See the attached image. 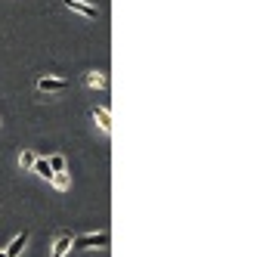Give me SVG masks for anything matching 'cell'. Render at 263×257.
Here are the masks:
<instances>
[{"mask_svg": "<svg viewBox=\"0 0 263 257\" xmlns=\"http://www.w3.org/2000/svg\"><path fill=\"white\" fill-rule=\"evenodd\" d=\"M37 90L41 93H62V90H68V81H62V78H37Z\"/></svg>", "mask_w": 263, "mask_h": 257, "instance_id": "obj_2", "label": "cell"}, {"mask_svg": "<svg viewBox=\"0 0 263 257\" xmlns=\"http://www.w3.org/2000/svg\"><path fill=\"white\" fill-rule=\"evenodd\" d=\"M71 248V232H59L56 245H53V257H65V251Z\"/></svg>", "mask_w": 263, "mask_h": 257, "instance_id": "obj_6", "label": "cell"}, {"mask_svg": "<svg viewBox=\"0 0 263 257\" xmlns=\"http://www.w3.org/2000/svg\"><path fill=\"white\" fill-rule=\"evenodd\" d=\"M31 171H34L37 177H44V180H53V171H50V161H47V158H34Z\"/></svg>", "mask_w": 263, "mask_h": 257, "instance_id": "obj_7", "label": "cell"}, {"mask_svg": "<svg viewBox=\"0 0 263 257\" xmlns=\"http://www.w3.org/2000/svg\"><path fill=\"white\" fill-rule=\"evenodd\" d=\"M56 189H68L71 186V177H68V171H59V174H53V180H50Z\"/></svg>", "mask_w": 263, "mask_h": 257, "instance_id": "obj_8", "label": "cell"}, {"mask_svg": "<svg viewBox=\"0 0 263 257\" xmlns=\"http://www.w3.org/2000/svg\"><path fill=\"white\" fill-rule=\"evenodd\" d=\"M47 161H50V171H53V174H59V171H68L62 155H53V158H47Z\"/></svg>", "mask_w": 263, "mask_h": 257, "instance_id": "obj_9", "label": "cell"}, {"mask_svg": "<svg viewBox=\"0 0 263 257\" xmlns=\"http://www.w3.org/2000/svg\"><path fill=\"white\" fill-rule=\"evenodd\" d=\"M62 4H65L71 13H78V16H87V19H96V16H99V10H96L93 4H84V0H62Z\"/></svg>", "mask_w": 263, "mask_h": 257, "instance_id": "obj_3", "label": "cell"}, {"mask_svg": "<svg viewBox=\"0 0 263 257\" xmlns=\"http://www.w3.org/2000/svg\"><path fill=\"white\" fill-rule=\"evenodd\" d=\"M71 245H74V248H105V245H108V232H105V229H102V232H87V235L71 238Z\"/></svg>", "mask_w": 263, "mask_h": 257, "instance_id": "obj_1", "label": "cell"}, {"mask_svg": "<svg viewBox=\"0 0 263 257\" xmlns=\"http://www.w3.org/2000/svg\"><path fill=\"white\" fill-rule=\"evenodd\" d=\"M25 245H28V229H22V232L7 245V251H4V254H7V257H19V254L25 251Z\"/></svg>", "mask_w": 263, "mask_h": 257, "instance_id": "obj_4", "label": "cell"}, {"mask_svg": "<svg viewBox=\"0 0 263 257\" xmlns=\"http://www.w3.org/2000/svg\"><path fill=\"white\" fill-rule=\"evenodd\" d=\"M0 127H4V124H0Z\"/></svg>", "mask_w": 263, "mask_h": 257, "instance_id": "obj_13", "label": "cell"}, {"mask_svg": "<svg viewBox=\"0 0 263 257\" xmlns=\"http://www.w3.org/2000/svg\"><path fill=\"white\" fill-rule=\"evenodd\" d=\"M93 121L99 124V131H102V134H111V115H108V108L96 105V108H93Z\"/></svg>", "mask_w": 263, "mask_h": 257, "instance_id": "obj_5", "label": "cell"}, {"mask_svg": "<svg viewBox=\"0 0 263 257\" xmlns=\"http://www.w3.org/2000/svg\"><path fill=\"white\" fill-rule=\"evenodd\" d=\"M0 257H7V254H4V251H0Z\"/></svg>", "mask_w": 263, "mask_h": 257, "instance_id": "obj_12", "label": "cell"}, {"mask_svg": "<svg viewBox=\"0 0 263 257\" xmlns=\"http://www.w3.org/2000/svg\"><path fill=\"white\" fill-rule=\"evenodd\" d=\"M87 87H105V78H102L99 71H90V75H87Z\"/></svg>", "mask_w": 263, "mask_h": 257, "instance_id": "obj_10", "label": "cell"}, {"mask_svg": "<svg viewBox=\"0 0 263 257\" xmlns=\"http://www.w3.org/2000/svg\"><path fill=\"white\" fill-rule=\"evenodd\" d=\"M34 158H37V155H34V152H28V149H22V155H19V164H22V168H28V171H31V164H34Z\"/></svg>", "mask_w": 263, "mask_h": 257, "instance_id": "obj_11", "label": "cell"}]
</instances>
